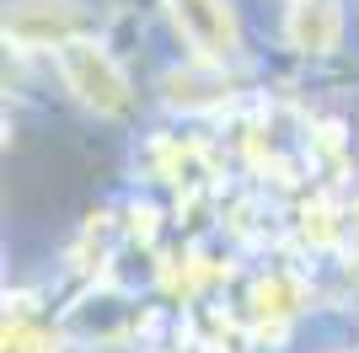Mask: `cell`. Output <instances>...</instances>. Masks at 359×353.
<instances>
[{
  "mask_svg": "<svg viewBox=\"0 0 359 353\" xmlns=\"http://www.w3.org/2000/svg\"><path fill=\"white\" fill-rule=\"evenodd\" d=\"M344 32V11L338 0H295L290 6V43L300 54H332Z\"/></svg>",
  "mask_w": 359,
  "mask_h": 353,
  "instance_id": "4",
  "label": "cell"
},
{
  "mask_svg": "<svg viewBox=\"0 0 359 353\" xmlns=\"http://www.w3.org/2000/svg\"><path fill=\"white\" fill-rule=\"evenodd\" d=\"M172 11H177L182 38H188L198 54L225 59L236 48V16H231L225 0H172Z\"/></svg>",
  "mask_w": 359,
  "mask_h": 353,
  "instance_id": "3",
  "label": "cell"
},
{
  "mask_svg": "<svg viewBox=\"0 0 359 353\" xmlns=\"http://www.w3.org/2000/svg\"><path fill=\"white\" fill-rule=\"evenodd\" d=\"M60 70L86 107H97V113H123L129 107V81H123V70L113 64V54L102 43H86V38L60 43Z\"/></svg>",
  "mask_w": 359,
  "mask_h": 353,
  "instance_id": "1",
  "label": "cell"
},
{
  "mask_svg": "<svg viewBox=\"0 0 359 353\" xmlns=\"http://www.w3.org/2000/svg\"><path fill=\"white\" fill-rule=\"evenodd\" d=\"M81 32V11L70 0H16L6 11V38L22 48H60Z\"/></svg>",
  "mask_w": 359,
  "mask_h": 353,
  "instance_id": "2",
  "label": "cell"
}]
</instances>
